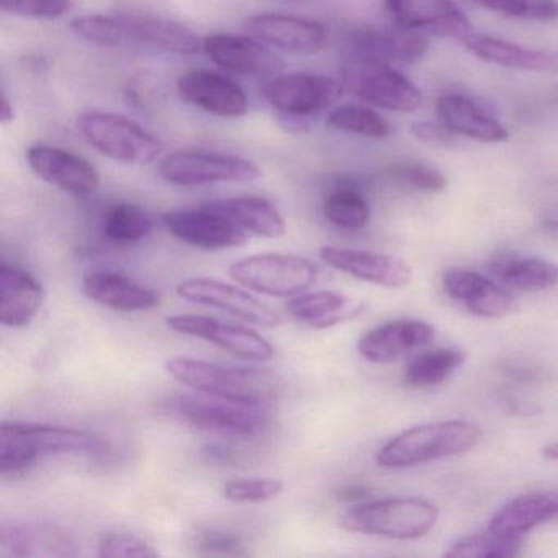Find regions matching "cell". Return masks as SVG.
I'll return each instance as SVG.
<instances>
[{
  "instance_id": "obj_1",
  "label": "cell",
  "mask_w": 558,
  "mask_h": 558,
  "mask_svg": "<svg viewBox=\"0 0 558 558\" xmlns=\"http://www.w3.org/2000/svg\"><path fill=\"white\" fill-rule=\"evenodd\" d=\"M70 27L77 37L104 48H146L178 57L195 54L202 48L191 28L158 15H84L71 21Z\"/></svg>"
},
{
  "instance_id": "obj_2",
  "label": "cell",
  "mask_w": 558,
  "mask_h": 558,
  "mask_svg": "<svg viewBox=\"0 0 558 558\" xmlns=\"http://www.w3.org/2000/svg\"><path fill=\"white\" fill-rule=\"evenodd\" d=\"M104 442L89 430L31 421H4L0 427V472H24L41 457L99 453Z\"/></svg>"
},
{
  "instance_id": "obj_3",
  "label": "cell",
  "mask_w": 558,
  "mask_h": 558,
  "mask_svg": "<svg viewBox=\"0 0 558 558\" xmlns=\"http://www.w3.org/2000/svg\"><path fill=\"white\" fill-rule=\"evenodd\" d=\"M482 439V430L470 421L450 420L404 430L377 453L385 469H408L433 460L469 452Z\"/></svg>"
},
{
  "instance_id": "obj_4",
  "label": "cell",
  "mask_w": 558,
  "mask_h": 558,
  "mask_svg": "<svg viewBox=\"0 0 558 558\" xmlns=\"http://www.w3.org/2000/svg\"><path fill=\"white\" fill-rule=\"evenodd\" d=\"M165 368L178 384L234 403L267 408L272 398V381L263 372L225 367L194 357L169 359Z\"/></svg>"
},
{
  "instance_id": "obj_5",
  "label": "cell",
  "mask_w": 558,
  "mask_h": 558,
  "mask_svg": "<svg viewBox=\"0 0 558 558\" xmlns=\"http://www.w3.org/2000/svg\"><path fill=\"white\" fill-rule=\"evenodd\" d=\"M439 509L421 498H387L361 502L339 515V525L355 534L411 541L423 537L436 525Z\"/></svg>"
},
{
  "instance_id": "obj_6",
  "label": "cell",
  "mask_w": 558,
  "mask_h": 558,
  "mask_svg": "<svg viewBox=\"0 0 558 558\" xmlns=\"http://www.w3.org/2000/svg\"><path fill=\"white\" fill-rule=\"evenodd\" d=\"M77 129L100 155L122 165H151L162 153V143L158 136L117 113H83L77 119Z\"/></svg>"
},
{
  "instance_id": "obj_7",
  "label": "cell",
  "mask_w": 558,
  "mask_h": 558,
  "mask_svg": "<svg viewBox=\"0 0 558 558\" xmlns=\"http://www.w3.org/2000/svg\"><path fill=\"white\" fill-rule=\"evenodd\" d=\"M162 413L198 429L250 436L263 429L267 421L266 408L234 403L223 398L201 393H179L166 398Z\"/></svg>"
},
{
  "instance_id": "obj_8",
  "label": "cell",
  "mask_w": 558,
  "mask_h": 558,
  "mask_svg": "<svg viewBox=\"0 0 558 558\" xmlns=\"http://www.w3.org/2000/svg\"><path fill=\"white\" fill-rule=\"evenodd\" d=\"M231 279L259 295L290 299L305 293L318 279V266L306 257L266 253L231 264Z\"/></svg>"
},
{
  "instance_id": "obj_9",
  "label": "cell",
  "mask_w": 558,
  "mask_h": 558,
  "mask_svg": "<svg viewBox=\"0 0 558 558\" xmlns=\"http://www.w3.org/2000/svg\"><path fill=\"white\" fill-rule=\"evenodd\" d=\"M344 86L331 77L293 73L276 76L263 87L266 102L287 122L289 130H306L312 117L332 106Z\"/></svg>"
},
{
  "instance_id": "obj_10",
  "label": "cell",
  "mask_w": 558,
  "mask_h": 558,
  "mask_svg": "<svg viewBox=\"0 0 558 558\" xmlns=\"http://www.w3.org/2000/svg\"><path fill=\"white\" fill-rule=\"evenodd\" d=\"M344 89L364 102L395 113H413L423 104V94L391 64L371 61H339Z\"/></svg>"
},
{
  "instance_id": "obj_11",
  "label": "cell",
  "mask_w": 558,
  "mask_h": 558,
  "mask_svg": "<svg viewBox=\"0 0 558 558\" xmlns=\"http://www.w3.org/2000/svg\"><path fill=\"white\" fill-rule=\"evenodd\" d=\"M158 172L162 181L178 187L246 184L263 174L251 159L207 151L172 153L159 162Z\"/></svg>"
},
{
  "instance_id": "obj_12",
  "label": "cell",
  "mask_w": 558,
  "mask_h": 558,
  "mask_svg": "<svg viewBox=\"0 0 558 558\" xmlns=\"http://www.w3.org/2000/svg\"><path fill=\"white\" fill-rule=\"evenodd\" d=\"M429 50L427 35L410 28L365 27L349 32L339 50V61H371L385 64H413Z\"/></svg>"
},
{
  "instance_id": "obj_13",
  "label": "cell",
  "mask_w": 558,
  "mask_h": 558,
  "mask_svg": "<svg viewBox=\"0 0 558 558\" xmlns=\"http://www.w3.org/2000/svg\"><path fill=\"white\" fill-rule=\"evenodd\" d=\"M166 323L172 331L204 339L241 361L266 362L276 354L274 345L247 326L230 325L204 315H172Z\"/></svg>"
},
{
  "instance_id": "obj_14",
  "label": "cell",
  "mask_w": 558,
  "mask_h": 558,
  "mask_svg": "<svg viewBox=\"0 0 558 558\" xmlns=\"http://www.w3.org/2000/svg\"><path fill=\"white\" fill-rule=\"evenodd\" d=\"M178 295L197 305L211 306L253 325H279L280 315L263 300L231 283L208 277L187 279L178 286Z\"/></svg>"
},
{
  "instance_id": "obj_15",
  "label": "cell",
  "mask_w": 558,
  "mask_h": 558,
  "mask_svg": "<svg viewBox=\"0 0 558 558\" xmlns=\"http://www.w3.org/2000/svg\"><path fill=\"white\" fill-rule=\"evenodd\" d=\"M247 35L274 50L290 54L319 53L328 44V28L318 21L287 14H259L244 24Z\"/></svg>"
},
{
  "instance_id": "obj_16",
  "label": "cell",
  "mask_w": 558,
  "mask_h": 558,
  "mask_svg": "<svg viewBox=\"0 0 558 558\" xmlns=\"http://www.w3.org/2000/svg\"><path fill=\"white\" fill-rule=\"evenodd\" d=\"M161 223L172 236L205 251L233 250L247 241L246 231L205 205L162 214Z\"/></svg>"
},
{
  "instance_id": "obj_17",
  "label": "cell",
  "mask_w": 558,
  "mask_h": 558,
  "mask_svg": "<svg viewBox=\"0 0 558 558\" xmlns=\"http://www.w3.org/2000/svg\"><path fill=\"white\" fill-rule=\"evenodd\" d=\"M395 24L424 35L463 41L473 34L462 9L453 0H387Z\"/></svg>"
},
{
  "instance_id": "obj_18",
  "label": "cell",
  "mask_w": 558,
  "mask_h": 558,
  "mask_svg": "<svg viewBox=\"0 0 558 558\" xmlns=\"http://www.w3.org/2000/svg\"><path fill=\"white\" fill-rule=\"evenodd\" d=\"M27 162L41 181L76 197H87L100 187L99 172L87 159L58 146H31Z\"/></svg>"
},
{
  "instance_id": "obj_19",
  "label": "cell",
  "mask_w": 558,
  "mask_h": 558,
  "mask_svg": "<svg viewBox=\"0 0 558 558\" xmlns=\"http://www.w3.org/2000/svg\"><path fill=\"white\" fill-rule=\"evenodd\" d=\"M202 50L211 63L244 76H272L283 68L282 58L274 48L267 47L251 35H208L202 41Z\"/></svg>"
},
{
  "instance_id": "obj_20",
  "label": "cell",
  "mask_w": 558,
  "mask_h": 558,
  "mask_svg": "<svg viewBox=\"0 0 558 558\" xmlns=\"http://www.w3.org/2000/svg\"><path fill=\"white\" fill-rule=\"evenodd\" d=\"M178 93L184 102L220 119H241L250 110L246 93L236 83L207 70L182 74Z\"/></svg>"
},
{
  "instance_id": "obj_21",
  "label": "cell",
  "mask_w": 558,
  "mask_h": 558,
  "mask_svg": "<svg viewBox=\"0 0 558 558\" xmlns=\"http://www.w3.org/2000/svg\"><path fill=\"white\" fill-rule=\"evenodd\" d=\"M442 287L453 302L482 318H502L514 308V296L498 280L469 269H449Z\"/></svg>"
},
{
  "instance_id": "obj_22",
  "label": "cell",
  "mask_w": 558,
  "mask_h": 558,
  "mask_svg": "<svg viewBox=\"0 0 558 558\" xmlns=\"http://www.w3.org/2000/svg\"><path fill=\"white\" fill-rule=\"evenodd\" d=\"M319 254L328 266L385 289H403L413 279L411 267L400 257L388 254L338 246L323 247Z\"/></svg>"
},
{
  "instance_id": "obj_23",
  "label": "cell",
  "mask_w": 558,
  "mask_h": 558,
  "mask_svg": "<svg viewBox=\"0 0 558 558\" xmlns=\"http://www.w3.org/2000/svg\"><path fill=\"white\" fill-rule=\"evenodd\" d=\"M436 331L421 319H397L385 323L362 336L359 354L374 364H393L416 349L433 342Z\"/></svg>"
},
{
  "instance_id": "obj_24",
  "label": "cell",
  "mask_w": 558,
  "mask_h": 558,
  "mask_svg": "<svg viewBox=\"0 0 558 558\" xmlns=\"http://www.w3.org/2000/svg\"><path fill=\"white\" fill-rule=\"evenodd\" d=\"M0 554L9 557H76L73 535L57 524H9L0 532Z\"/></svg>"
},
{
  "instance_id": "obj_25",
  "label": "cell",
  "mask_w": 558,
  "mask_h": 558,
  "mask_svg": "<svg viewBox=\"0 0 558 558\" xmlns=\"http://www.w3.org/2000/svg\"><path fill=\"white\" fill-rule=\"evenodd\" d=\"M83 292L87 299L116 312H146L159 303L155 290L116 270H90L83 277Z\"/></svg>"
},
{
  "instance_id": "obj_26",
  "label": "cell",
  "mask_w": 558,
  "mask_h": 558,
  "mask_svg": "<svg viewBox=\"0 0 558 558\" xmlns=\"http://www.w3.org/2000/svg\"><path fill=\"white\" fill-rule=\"evenodd\" d=\"M437 119L457 136L473 142L505 143L509 132L488 110L462 94H447L436 102Z\"/></svg>"
},
{
  "instance_id": "obj_27",
  "label": "cell",
  "mask_w": 558,
  "mask_h": 558,
  "mask_svg": "<svg viewBox=\"0 0 558 558\" xmlns=\"http://www.w3.org/2000/svg\"><path fill=\"white\" fill-rule=\"evenodd\" d=\"M45 290L27 270L2 263L0 266V323L8 328H25L44 305Z\"/></svg>"
},
{
  "instance_id": "obj_28",
  "label": "cell",
  "mask_w": 558,
  "mask_h": 558,
  "mask_svg": "<svg viewBox=\"0 0 558 558\" xmlns=\"http://www.w3.org/2000/svg\"><path fill=\"white\" fill-rule=\"evenodd\" d=\"M365 303L336 290L302 293L286 303L290 318L313 329H329L352 322L365 312Z\"/></svg>"
},
{
  "instance_id": "obj_29",
  "label": "cell",
  "mask_w": 558,
  "mask_h": 558,
  "mask_svg": "<svg viewBox=\"0 0 558 558\" xmlns=\"http://www.w3.org/2000/svg\"><path fill=\"white\" fill-rule=\"evenodd\" d=\"M462 45L473 57L485 61V63L508 68V70L557 74L558 76V53H554V51L529 50L521 45L499 40V38L488 37V35H478L475 32L469 35Z\"/></svg>"
},
{
  "instance_id": "obj_30",
  "label": "cell",
  "mask_w": 558,
  "mask_h": 558,
  "mask_svg": "<svg viewBox=\"0 0 558 558\" xmlns=\"http://www.w3.org/2000/svg\"><path fill=\"white\" fill-rule=\"evenodd\" d=\"M493 279L518 292L537 293L558 287V264L538 256L502 253L488 264Z\"/></svg>"
},
{
  "instance_id": "obj_31",
  "label": "cell",
  "mask_w": 558,
  "mask_h": 558,
  "mask_svg": "<svg viewBox=\"0 0 558 558\" xmlns=\"http://www.w3.org/2000/svg\"><path fill=\"white\" fill-rule=\"evenodd\" d=\"M205 207L223 215L246 233L277 240L287 231L286 220L280 211L263 197H233L208 202Z\"/></svg>"
},
{
  "instance_id": "obj_32",
  "label": "cell",
  "mask_w": 558,
  "mask_h": 558,
  "mask_svg": "<svg viewBox=\"0 0 558 558\" xmlns=\"http://www.w3.org/2000/svg\"><path fill=\"white\" fill-rule=\"evenodd\" d=\"M555 518L550 493H529L506 502L489 519V531L509 538H522Z\"/></svg>"
},
{
  "instance_id": "obj_33",
  "label": "cell",
  "mask_w": 558,
  "mask_h": 558,
  "mask_svg": "<svg viewBox=\"0 0 558 558\" xmlns=\"http://www.w3.org/2000/svg\"><path fill=\"white\" fill-rule=\"evenodd\" d=\"M156 217L135 204H116L104 214L100 230L117 244H133L145 240L156 228Z\"/></svg>"
},
{
  "instance_id": "obj_34",
  "label": "cell",
  "mask_w": 558,
  "mask_h": 558,
  "mask_svg": "<svg viewBox=\"0 0 558 558\" xmlns=\"http://www.w3.org/2000/svg\"><path fill=\"white\" fill-rule=\"evenodd\" d=\"M465 352L440 348L416 355L404 371V380L411 387L429 388L444 384L457 368L465 364Z\"/></svg>"
},
{
  "instance_id": "obj_35",
  "label": "cell",
  "mask_w": 558,
  "mask_h": 558,
  "mask_svg": "<svg viewBox=\"0 0 558 558\" xmlns=\"http://www.w3.org/2000/svg\"><path fill=\"white\" fill-rule=\"evenodd\" d=\"M326 220L341 230L357 231L371 221V205L354 187H339L326 197L323 205Z\"/></svg>"
},
{
  "instance_id": "obj_36",
  "label": "cell",
  "mask_w": 558,
  "mask_h": 558,
  "mask_svg": "<svg viewBox=\"0 0 558 558\" xmlns=\"http://www.w3.org/2000/svg\"><path fill=\"white\" fill-rule=\"evenodd\" d=\"M329 129L371 140H384L391 135V125L375 110L361 106H341L328 116Z\"/></svg>"
},
{
  "instance_id": "obj_37",
  "label": "cell",
  "mask_w": 558,
  "mask_h": 558,
  "mask_svg": "<svg viewBox=\"0 0 558 558\" xmlns=\"http://www.w3.org/2000/svg\"><path fill=\"white\" fill-rule=\"evenodd\" d=\"M522 541L509 538L505 535L489 531L485 534L469 535L460 538L456 544L450 545L449 550L444 554L447 558H506L515 557L521 548Z\"/></svg>"
},
{
  "instance_id": "obj_38",
  "label": "cell",
  "mask_w": 558,
  "mask_h": 558,
  "mask_svg": "<svg viewBox=\"0 0 558 558\" xmlns=\"http://www.w3.org/2000/svg\"><path fill=\"white\" fill-rule=\"evenodd\" d=\"M388 175L398 184L421 194H437L446 191L449 184L442 172L420 161L395 162L388 168Z\"/></svg>"
},
{
  "instance_id": "obj_39",
  "label": "cell",
  "mask_w": 558,
  "mask_h": 558,
  "mask_svg": "<svg viewBox=\"0 0 558 558\" xmlns=\"http://www.w3.org/2000/svg\"><path fill=\"white\" fill-rule=\"evenodd\" d=\"M282 492L283 482L277 478H238L223 486V496L231 502H266Z\"/></svg>"
},
{
  "instance_id": "obj_40",
  "label": "cell",
  "mask_w": 558,
  "mask_h": 558,
  "mask_svg": "<svg viewBox=\"0 0 558 558\" xmlns=\"http://www.w3.org/2000/svg\"><path fill=\"white\" fill-rule=\"evenodd\" d=\"M2 12L35 21H57L73 11V0H0Z\"/></svg>"
},
{
  "instance_id": "obj_41",
  "label": "cell",
  "mask_w": 558,
  "mask_h": 558,
  "mask_svg": "<svg viewBox=\"0 0 558 558\" xmlns=\"http://www.w3.org/2000/svg\"><path fill=\"white\" fill-rule=\"evenodd\" d=\"M99 555L106 558H158L161 554L138 535L113 532L100 542Z\"/></svg>"
},
{
  "instance_id": "obj_42",
  "label": "cell",
  "mask_w": 558,
  "mask_h": 558,
  "mask_svg": "<svg viewBox=\"0 0 558 558\" xmlns=\"http://www.w3.org/2000/svg\"><path fill=\"white\" fill-rule=\"evenodd\" d=\"M197 548L205 554L243 555V541L240 535L228 534V532L208 531L198 535Z\"/></svg>"
},
{
  "instance_id": "obj_43",
  "label": "cell",
  "mask_w": 558,
  "mask_h": 558,
  "mask_svg": "<svg viewBox=\"0 0 558 558\" xmlns=\"http://www.w3.org/2000/svg\"><path fill=\"white\" fill-rule=\"evenodd\" d=\"M411 135L426 145L450 146L456 145V136L442 122H416L410 126Z\"/></svg>"
},
{
  "instance_id": "obj_44",
  "label": "cell",
  "mask_w": 558,
  "mask_h": 558,
  "mask_svg": "<svg viewBox=\"0 0 558 558\" xmlns=\"http://www.w3.org/2000/svg\"><path fill=\"white\" fill-rule=\"evenodd\" d=\"M480 8L511 19H525L531 0H473Z\"/></svg>"
},
{
  "instance_id": "obj_45",
  "label": "cell",
  "mask_w": 558,
  "mask_h": 558,
  "mask_svg": "<svg viewBox=\"0 0 558 558\" xmlns=\"http://www.w3.org/2000/svg\"><path fill=\"white\" fill-rule=\"evenodd\" d=\"M525 19L538 22L558 21V0H531Z\"/></svg>"
},
{
  "instance_id": "obj_46",
  "label": "cell",
  "mask_w": 558,
  "mask_h": 558,
  "mask_svg": "<svg viewBox=\"0 0 558 558\" xmlns=\"http://www.w3.org/2000/svg\"><path fill=\"white\" fill-rule=\"evenodd\" d=\"M371 498V489L362 488V486H352V488L339 492L338 499L348 505H361Z\"/></svg>"
},
{
  "instance_id": "obj_47",
  "label": "cell",
  "mask_w": 558,
  "mask_h": 558,
  "mask_svg": "<svg viewBox=\"0 0 558 558\" xmlns=\"http://www.w3.org/2000/svg\"><path fill=\"white\" fill-rule=\"evenodd\" d=\"M0 119H2V123H11L15 119L14 107L5 96H2V102H0Z\"/></svg>"
},
{
  "instance_id": "obj_48",
  "label": "cell",
  "mask_w": 558,
  "mask_h": 558,
  "mask_svg": "<svg viewBox=\"0 0 558 558\" xmlns=\"http://www.w3.org/2000/svg\"><path fill=\"white\" fill-rule=\"evenodd\" d=\"M542 456L547 460H558V442H550L542 449Z\"/></svg>"
},
{
  "instance_id": "obj_49",
  "label": "cell",
  "mask_w": 558,
  "mask_h": 558,
  "mask_svg": "<svg viewBox=\"0 0 558 558\" xmlns=\"http://www.w3.org/2000/svg\"><path fill=\"white\" fill-rule=\"evenodd\" d=\"M542 228H544L547 233L558 234V221H545V223H542Z\"/></svg>"
},
{
  "instance_id": "obj_50",
  "label": "cell",
  "mask_w": 558,
  "mask_h": 558,
  "mask_svg": "<svg viewBox=\"0 0 558 558\" xmlns=\"http://www.w3.org/2000/svg\"><path fill=\"white\" fill-rule=\"evenodd\" d=\"M551 495V505H554L555 518H558V492L550 493Z\"/></svg>"
}]
</instances>
